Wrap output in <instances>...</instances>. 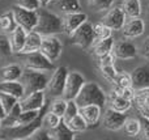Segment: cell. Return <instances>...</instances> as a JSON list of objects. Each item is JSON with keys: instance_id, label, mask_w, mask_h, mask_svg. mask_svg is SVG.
Wrapping results in <instances>:
<instances>
[{"instance_id": "obj_13", "label": "cell", "mask_w": 149, "mask_h": 140, "mask_svg": "<svg viewBox=\"0 0 149 140\" xmlns=\"http://www.w3.org/2000/svg\"><path fill=\"white\" fill-rule=\"evenodd\" d=\"M145 31V21L141 17H127L126 22L120 29L123 38L134 39L143 36Z\"/></svg>"}, {"instance_id": "obj_5", "label": "cell", "mask_w": 149, "mask_h": 140, "mask_svg": "<svg viewBox=\"0 0 149 140\" xmlns=\"http://www.w3.org/2000/svg\"><path fill=\"white\" fill-rule=\"evenodd\" d=\"M70 39L72 45L80 47L82 50H88L94 43V28L90 21L82 22L72 34H70Z\"/></svg>"}, {"instance_id": "obj_41", "label": "cell", "mask_w": 149, "mask_h": 140, "mask_svg": "<svg viewBox=\"0 0 149 140\" xmlns=\"http://www.w3.org/2000/svg\"><path fill=\"white\" fill-rule=\"evenodd\" d=\"M111 91H114L116 94H119L120 97H123V98H126V100H130V101H132V100H134V96H135V89H134V86L119 88V86H115V85H114V88L111 89Z\"/></svg>"}, {"instance_id": "obj_7", "label": "cell", "mask_w": 149, "mask_h": 140, "mask_svg": "<svg viewBox=\"0 0 149 140\" xmlns=\"http://www.w3.org/2000/svg\"><path fill=\"white\" fill-rule=\"evenodd\" d=\"M67 75H68V70L64 65L54 68V72H52V75L49 77L47 86H46V91L49 92V94L51 97H54V98L55 97H62Z\"/></svg>"}, {"instance_id": "obj_48", "label": "cell", "mask_w": 149, "mask_h": 140, "mask_svg": "<svg viewBox=\"0 0 149 140\" xmlns=\"http://www.w3.org/2000/svg\"><path fill=\"white\" fill-rule=\"evenodd\" d=\"M5 118V111H4V109H3V106H1V102H0V120H3Z\"/></svg>"}, {"instance_id": "obj_1", "label": "cell", "mask_w": 149, "mask_h": 140, "mask_svg": "<svg viewBox=\"0 0 149 140\" xmlns=\"http://www.w3.org/2000/svg\"><path fill=\"white\" fill-rule=\"evenodd\" d=\"M37 13H38L37 25L33 30L39 33L42 37L56 36V34L63 33L62 17H59L55 12L47 9V7H41L37 10Z\"/></svg>"}, {"instance_id": "obj_35", "label": "cell", "mask_w": 149, "mask_h": 140, "mask_svg": "<svg viewBox=\"0 0 149 140\" xmlns=\"http://www.w3.org/2000/svg\"><path fill=\"white\" fill-rule=\"evenodd\" d=\"M90 8L95 12H106L113 7L115 0H88Z\"/></svg>"}, {"instance_id": "obj_45", "label": "cell", "mask_w": 149, "mask_h": 140, "mask_svg": "<svg viewBox=\"0 0 149 140\" xmlns=\"http://www.w3.org/2000/svg\"><path fill=\"white\" fill-rule=\"evenodd\" d=\"M115 64V56L113 55V52L107 55H103V56L98 58V65H113Z\"/></svg>"}, {"instance_id": "obj_25", "label": "cell", "mask_w": 149, "mask_h": 140, "mask_svg": "<svg viewBox=\"0 0 149 140\" xmlns=\"http://www.w3.org/2000/svg\"><path fill=\"white\" fill-rule=\"evenodd\" d=\"M26 33L28 31L18 25L9 33V42H10V46H12V50L15 54H18L21 51L24 43H25Z\"/></svg>"}, {"instance_id": "obj_32", "label": "cell", "mask_w": 149, "mask_h": 140, "mask_svg": "<svg viewBox=\"0 0 149 140\" xmlns=\"http://www.w3.org/2000/svg\"><path fill=\"white\" fill-rule=\"evenodd\" d=\"M60 122H62V117L56 115L55 113L50 111V110H47V111L43 114V117H42V126H43V127H47V130L56 127Z\"/></svg>"}, {"instance_id": "obj_44", "label": "cell", "mask_w": 149, "mask_h": 140, "mask_svg": "<svg viewBox=\"0 0 149 140\" xmlns=\"http://www.w3.org/2000/svg\"><path fill=\"white\" fill-rule=\"evenodd\" d=\"M30 139H33V140H49L50 139L49 130H45L43 126H41V127H39L38 130H36V132L30 136Z\"/></svg>"}, {"instance_id": "obj_27", "label": "cell", "mask_w": 149, "mask_h": 140, "mask_svg": "<svg viewBox=\"0 0 149 140\" xmlns=\"http://www.w3.org/2000/svg\"><path fill=\"white\" fill-rule=\"evenodd\" d=\"M120 8L127 17H141L143 7L140 0H122Z\"/></svg>"}, {"instance_id": "obj_12", "label": "cell", "mask_w": 149, "mask_h": 140, "mask_svg": "<svg viewBox=\"0 0 149 140\" xmlns=\"http://www.w3.org/2000/svg\"><path fill=\"white\" fill-rule=\"evenodd\" d=\"M113 55L115 56V59L119 60H131L137 56V47L135 46V43H132L130 39H120V41L114 42L113 46Z\"/></svg>"}, {"instance_id": "obj_11", "label": "cell", "mask_w": 149, "mask_h": 140, "mask_svg": "<svg viewBox=\"0 0 149 140\" xmlns=\"http://www.w3.org/2000/svg\"><path fill=\"white\" fill-rule=\"evenodd\" d=\"M127 119V114L126 113H120L113 110L110 107L106 109L105 113H102V126L109 131L113 132H118L123 128L124 120Z\"/></svg>"}, {"instance_id": "obj_3", "label": "cell", "mask_w": 149, "mask_h": 140, "mask_svg": "<svg viewBox=\"0 0 149 140\" xmlns=\"http://www.w3.org/2000/svg\"><path fill=\"white\" fill-rule=\"evenodd\" d=\"M20 81L24 86L25 94L37 91H46L49 75L43 71H34V70H25L20 77Z\"/></svg>"}, {"instance_id": "obj_19", "label": "cell", "mask_w": 149, "mask_h": 140, "mask_svg": "<svg viewBox=\"0 0 149 140\" xmlns=\"http://www.w3.org/2000/svg\"><path fill=\"white\" fill-rule=\"evenodd\" d=\"M0 93L10 94V96L16 97L17 100H21L25 96L24 86L20 80H12V81L1 80L0 81Z\"/></svg>"}, {"instance_id": "obj_42", "label": "cell", "mask_w": 149, "mask_h": 140, "mask_svg": "<svg viewBox=\"0 0 149 140\" xmlns=\"http://www.w3.org/2000/svg\"><path fill=\"white\" fill-rule=\"evenodd\" d=\"M139 120H140V135H141L143 139L149 140V117L140 114Z\"/></svg>"}, {"instance_id": "obj_10", "label": "cell", "mask_w": 149, "mask_h": 140, "mask_svg": "<svg viewBox=\"0 0 149 140\" xmlns=\"http://www.w3.org/2000/svg\"><path fill=\"white\" fill-rule=\"evenodd\" d=\"M126 20H127L126 13L123 12L120 5H116V7H111L110 9L106 10V13L101 18V22L103 25L109 26L113 31H120Z\"/></svg>"}, {"instance_id": "obj_14", "label": "cell", "mask_w": 149, "mask_h": 140, "mask_svg": "<svg viewBox=\"0 0 149 140\" xmlns=\"http://www.w3.org/2000/svg\"><path fill=\"white\" fill-rule=\"evenodd\" d=\"M88 20L86 13L81 10H74V12L63 13L62 16V24H63V33L70 36L72 34L82 22Z\"/></svg>"}, {"instance_id": "obj_31", "label": "cell", "mask_w": 149, "mask_h": 140, "mask_svg": "<svg viewBox=\"0 0 149 140\" xmlns=\"http://www.w3.org/2000/svg\"><path fill=\"white\" fill-rule=\"evenodd\" d=\"M65 125H67L68 127H70V130L74 134H82L89 128L86 125V122L84 120V118H82L80 114H76L73 118H71Z\"/></svg>"}, {"instance_id": "obj_23", "label": "cell", "mask_w": 149, "mask_h": 140, "mask_svg": "<svg viewBox=\"0 0 149 140\" xmlns=\"http://www.w3.org/2000/svg\"><path fill=\"white\" fill-rule=\"evenodd\" d=\"M114 37H109V38H105V39H100V41H95L93 43V46L90 47L92 49V52L95 58H101L103 55H107L113 51V46H114Z\"/></svg>"}, {"instance_id": "obj_47", "label": "cell", "mask_w": 149, "mask_h": 140, "mask_svg": "<svg viewBox=\"0 0 149 140\" xmlns=\"http://www.w3.org/2000/svg\"><path fill=\"white\" fill-rule=\"evenodd\" d=\"M51 1L52 0H39V4H41V7H49Z\"/></svg>"}, {"instance_id": "obj_20", "label": "cell", "mask_w": 149, "mask_h": 140, "mask_svg": "<svg viewBox=\"0 0 149 140\" xmlns=\"http://www.w3.org/2000/svg\"><path fill=\"white\" fill-rule=\"evenodd\" d=\"M42 43V36L39 33H37L36 30H30L26 33V38H25V43H24L22 49L18 54H28V52H33V51H38L39 47ZM17 54V55H18Z\"/></svg>"}, {"instance_id": "obj_6", "label": "cell", "mask_w": 149, "mask_h": 140, "mask_svg": "<svg viewBox=\"0 0 149 140\" xmlns=\"http://www.w3.org/2000/svg\"><path fill=\"white\" fill-rule=\"evenodd\" d=\"M10 12H12L13 17H15L16 25L24 28L26 31H30L36 28L37 25V17H38V13L37 10H30V9H25L22 7H18V5H13L10 8Z\"/></svg>"}, {"instance_id": "obj_30", "label": "cell", "mask_w": 149, "mask_h": 140, "mask_svg": "<svg viewBox=\"0 0 149 140\" xmlns=\"http://www.w3.org/2000/svg\"><path fill=\"white\" fill-rule=\"evenodd\" d=\"M16 26L17 25H16L15 17H13L10 10L0 15V31H1L3 34H9Z\"/></svg>"}, {"instance_id": "obj_16", "label": "cell", "mask_w": 149, "mask_h": 140, "mask_svg": "<svg viewBox=\"0 0 149 140\" xmlns=\"http://www.w3.org/2000/svg\"><path fill=\"white\" fill-rule=\"evenodd\" d=\"M102 106L100 105H85L79 107V114L84 118L88 127H95L102 118Z\"/></svg>"}, {"instance_id": "obj_9", "label": "cell", "mask_w": 149, "mask_h": 140, "mask_svg": "<svg viewBox=\"0 0 149 140\" xmlns=\"http://www.w3.org/2000/svg\"><path fill=\"white\" fill-rule=\"evenodd\" d=\"M39 51L45 54L52 63H55L60 58L63 51L62 41L56 36H45L42 37V43Z\"/></svg>"}, {"instance_id": "obj_49", "label": "cell", "mask_w": 149, "mask_h": 140, "mask_svg": "<svg viewBox=\"0 0 149 140\" xmlns=\"http://www.w3.org/2000/svg\"><path fill=\"white\" fill-rule=\"evenodd\" d=\"M147 18H148V21H149V7H148V10H147Z\"/></svg>"}, {"instance_id": "obj_28", "label": "cell", "mask_w": 149, "mask_h": 140, "mask_svg": "<svg viewBox=\"0 0 149 140\" xmlns=\"http://www.w3.org/2000/svg\"><path fill=\"white\" fill-rule=\"evenodd\" d=\"M122 130L124 131L128 138H136L140 135V120L139 118L134 117H127V119L124 120V125Z\"/></svg>"}, {"instance_id": "obj_29", "label": "cell", "mask_w": 149, "mask_h": 140, "mask_svg": "<svg viewBox=\"0 0 149 140\" xmlns=\"http://www.w3.org/2000/svg\"><path fill=\"white\" fill-rule=\"evenodd\" d=\"M42 109H43V107H42ZM41 110H22V111H21V114L18 115V118L16 119V123H15V126H13V127H16V126L30 125L31 122H34V120L39 117Z\"/></svg>"}, {"instance_id": "obj_40", "label": "cell", "mask_w": 149, "mask_h": 140, "mask_svg": "<svg viewBox=\"0 0 149 140\" xmlns=\"http://www.w3.org/2000/svg\"><path fill=\"white\" fill-rule=\"evenodd\" d=\"M17 101H18V100L16 98V97L10 96V94L0 93V102H1V106H3V109H4L5 114H7V113L9 111L13 106H15Z\"/></svg>"}, {"instance_id": "obj_22", "label": "cell", "mask_w": 149, "mask_h": 140, "mask_svg": "<svg viewBox=\"0 0 149 140\" xmlns=\"http://www.w3.org/2000/svg\"><path fill=\"white\" fill-rule=\"evenodd\" d=\"M49 136L52 140H73L76 138V134L72 132L70 127L65 125V122H63L62 119V122L56 127L49 130Z\"/></svg>"}, {"instance_id": "obj_46", "label": "cell", "mask_w": 149, "mask_h": 140, "mask_svg": "<svg viewBox=\"0 0 149 140\" xmlns=\"http://www.w3.org/2000/svg\"><path fill=\"white\" fill-rule=\"evenodd\" d=\"M140 52H141V56L149 63V37H147V38L144 39V42L141 43Z\"/></svg>"}, {"instance_id": "obj_21", "label": "cell", "mask_w": 149, "mask_h": 140, "mask_svg": "<svg viewBox=\"0 0 149 140\" xmlns=\"http://www.w3.org/2000/svg\"><path fill=\"white\" fill-rule=\"evenodd\" d=\"M107 101H109V107H110V109L120 111V113H127L132 107V101L120 97L114 91H111L110 93H109Z\"/></svg>"}, {"instance_id": "obj_39", "label": "cell", "mask_w": 149, "mask_h": 140, "mask_svg": "<svg viewBox=\"0 0 149 140\" xmlns=\"http://www.w3.org/2000/svg\"><path fill=\"white\" fill-rule=\"evenodd\" d=\"M100 71H101V75L103 76V79L110 83H113L115 80L116 75H118V70L115 68V64L113 65H101L100 67Z\"/></svg>"}, {"instance_id": "obj_26", "label": "cell", "mask_w": 149, "mask_h": 140, "mask_svg": "<svg viewBox=\"0 0 149 140\" xmlns=\"http://www.w3.org/2000/svg\"><path fill=\"white\" fill-rule=\"evenodd\" d=\"M49 7H52L55 10L60 13H68L80 10L81 3H80V0H52Z\"/></svg>"}, {"instance_id": "obj_15", "label": "cell", "mask_w": 149, "mask_h": 140, "mask_svg": "<svg viewBox=\"0 0 149 140\" xmlns=\"http://www.w3.org/2000/svg\"><path fill=\"white\" fill-rule=\"evenodd\" d=\"M22 110H41L46 106V93L45 91L31 92L25 94L21 100H18Z\"/></svg>"}, {"instance_id": "obj_37", "label": "cell", "mask_w": 149, "mask_h": 140, "mask_svg": "<svg viewBox=\"0 0 149 140\" xmlns=\"http://www.w3.org/2000/svg\"><path fill=\"white\" fill-rule=\"evenodd\" d=\"M13 54L12 46L9 42V37L7 34H0V58H8L9 55Z\"/></svg>"}, {"instance_id": "obj_33", "label": "cell", "mask_w": 149, "mask_h": 140, "mask_svg": "<svg viewBox=\"0 0 149 140\" xmlns=\"http://www.w3.org/2000/svg\"><path fill=\"white\" fill-rule=\"evenodd\" d=\"M65 107H67V100H64L63 97H55V98L52 100V102L50 104L49 110L63 118L64 111H65Z\"/></svg>"}, {"instance_id": "obj_50", "label": "cell", "mask_w": 149, "mask_h": 140, "mask_svg": "<svg viewBox=\"0 0 149 140\" xmlns=\"http://www.w3.org/2000/svg\"><path fill=\"white\" fill-rule=\"evenodd\" d=\"M0 128H1V120H0Z\"/></svg>"}, {"instance_id": "obj_4", "label": "cell", "mask_w": 149, "mask_h": 140, "mask_svg": "<svg viewBox=\"0 0 149 140\" xmlns=\"http://www.w3.org/2000/svg\"><path fill=\"white\" fill-rule=\"evenodd\" d=\"M20 55V62L25 70H34V71H43L50 72L54 71L55 65L49 58L41 51H33L28 54H18Z\"/></svg>"}, {"instance_id": "obj_36", "label": "cell", "mask_w": 149, "mask_h": 140, "mask_svg": "<svg viewBox=\"0 0 149 140\" xmlns=\"http://www.w3.org/2000/svg\"><path fill=\"white\" fill-rule=\"evenodd\" d=\"M113 85L119 86V88H127V86H132V79L130 72H118L115 80L113 81Z\"/></svg>"}, {"instance_id": "obj_24", "label": "cell", "mask_w": 149, "mask_h": 140, "mask_svg": "<svg viewBox=\"0 0 149 140\" xmlns=\"http://www.w3.org/2000/svg\"><path fill=\"white\" fill-rule=\"evenodd\" d=\"M22 72H24V68L21 64L10 63V64H7L0 68V80H7V81L20 80Z\"/></svg>"}, {"instance_id": "obj_2", "label": "cell", "mask_w": 149, "mask_h": 140, "mask_svg": "<svg viewBox=\"0 0 149 140\" xmlns=\"http://www.w3.org/2000/svg\"><path fill=\"white\" fill-rule=\"evenodd\" d=\"M74 102L79 107L85 106V105H100L103 107L107 102V94L97 83L85 81L81 91L74 97Z\"/></svg>"}, {"instance_id": "obj_38", "label": "cell", "mask_w": 149, "mask_h": 140, "mask_svg": "<svg viewBox=\"0 0 149 140\" xmlns=\"http://www.w3.org/2000/svg\"><path fill=\"white\" fill-rule=\"evenodd\" d=\"M76 114H79V106L74 102V100H67V107H65L64 115H63V122L67 123L71 118H73Z\"/></svg>"}, {"instance_id": "obj_43", "label": "cell", "mask_w": 149, "mask_h": 140, "mask_svg": "<svg viewBox=\"0 0 149 140\" xmlns=\"http://www.w3.org/2000/svg\"><path fill=\"white\" fill-rule=\"evenodd\" d=\"M16 5L30 10H38L41 8L39 0H16Z\"/></svg>"}, {"instance_id": "obj_18", "label": "cell", "mask_w": 149, "mask_h": 140, "mask_svg": "<svg viewBox=\"0 0 149 140\" xmlns=\"http://www.w3.org/2000/svg\"><path fill=\"white\" fill-rule=\"evenodd\" d=\"M131 79L134 89H141L149 86V64L136 67L131 72Z\"/></svg>"}, {"instance_id": "obj_8", "label": "cell", "mask_w": 149, "mask_h": 140, "mask_svg": "<svg viewBox=\"0 0 149 140\" xmlns=\"http://www.w3.org/2000/svg\"><path fill=\"white\" fill-rule=\"evenodd\" d=\"M85 81L86 80H85L84 75L80 73L79 71H68L62 97L64 100H74V97L81 91Z\"/></svg>"}, {"instance_id": "obj_34", "label": "cell", "mask_w": 149, "mask_h": 140, "mask_svg": "<svg viewBox=\"0 0 149 140\" xmlns=\"http://www.w3.org/2000/svg\"><path fill=\"white\" fill-rule=\"evenodd\" d=\"M93 28H94V42L100 41V39L109 38V37L113 36V30H111L109 26L103 25L102 22L93 25Z\"/></svg>"}, {"instance_id": "obj_17", "label": "cell", "mask_w": 149, "mask_h": 140, "mask_svg": "<svg viewBox=\"0 0 149 140\" xmlns=\"http://www.w3.org/2000/svg\"><path fill=\"white\" fill-rule=\"evenodd\" d=\"M132 105H135V107L141 115L149 117V86L141 89H135Z\"/></svg>"}]
</instances>
